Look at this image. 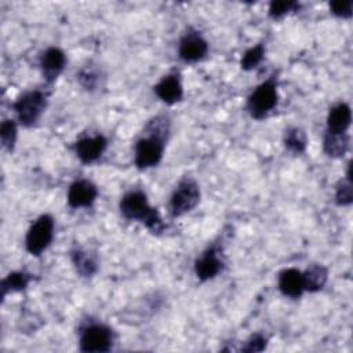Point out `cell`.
<instances>
[{"label": "cell", "instance_id": "obj_8", "mask_svg": "<svg viewBox=\"0 0 353 353\" xmlns=\"http://www.w3.org/2000/svg\"><path fill=\"white\" fill-rule=\"evenodd\" d=\"M208 52V43L194 29H188L179 40L178 55L185 62H197Z\"/></svg>", "mask_w": 353, "mask_h": 353}, {"label": "cell", "instance_id": "obj_9", "mask_svg": "<svg viewBox=\"0 0 353 353\" xmlns=\"http://www.w3.org/2000/svg\"><path fill=\"white\" fill-rule=\"evenodd\" d=\"M223 269V261L216 245L208 247L194 262V273L200 281H208Z\"/></svg>", "mask_w": 353, "mask_h": 353}, {"label": "cell", "instance_id": "obj_22", "mask_svg": "<svg viewBox=\"0 0 353 353\" xmlns=\"http://www.w3.org/2000/svg\"><path fill=\"white\" fill-rule=\"evenodd\" d=\"M0 139L6 150L12 152L17 142V123L11 119H7L0 125Z\"/></svg>", "mask_w": 353, "mask_h": 353}, {"label": "cell", "instance_id": "obj_20", "mask_svg": "<svg viewBox=\"0 0 353 353\" xmlns=\"http://www.w3.org/2000/svg\"><path fill=\"white\" fill-rule=\"evenodd\" d=\"M283 142H284V146L295 154L303 153L306 150V145H307L305 131L298 127H290L288 130H285Z\"/></svg>", "mask_w": 353, "mask_h": 353}, {"label": "cell", "instance_id": "obj_21", "mask_svg": "<svg viewBox=\"0 0 353 353\" xmlns=\"http://www.w3.org/2000/svg\"><path fill=\"white\" fill-rule=\"evenodd\" d=\"M265 57V46L262 43L248 48L240 61V66L243 70H252L255 69L263 59Z\"/></svg>", "mask_w": 353, "mask_h": 353}, {"label": "cell", "instance_id": "obj_11", "mask_svg": "<svg viewBox=\"0 0 353 353\" xmlns=\"http://www.w3.org/2000/svg\"><path fill=\"white\" fill-rule=\"evenodd\" d=\"M106 146H108V141L103 135L84 137L74 143V153L81 163L91 164L103 154V152L106 150Z\"/></svg>", "mask_w": 353, "mask_h": 353}, {"label": "cell", "instance_id": "obj_19", "mask_svg": "<svg viewBox=\"0 0 353 353\" xmlns=\"http://www.w3.org/2000/svg\"><path fill=\"white\" fill-rule=\"evenodd\" d=\"M32 274L26 273V272H11L10 274H7L0 284L1 288V296L4 298L8 292H15V291H22L25 290L29 283L32 281Z\"/></svg>", "mask_w": 353, "mask_h": 353}, {"label": "cell", "instance_id": "obj_24", "mask_svg": "<svg viewBox=\"0 0 353 353\" xmlns=\"http://www.w3.org/2000/svg\"><path fill=\"white\" fill-rule=\"evenodd\" d=\"M296 10H299V3L296 1H272L269 4V17L273 19H279L288 12Z\"/></svg>", "mask_w": 353, "mask_h": 353}, {"label": "cell", "instance_id": "obj_1", "mask_svg": "<svg viewBox=\"0 0 353 353\" xmlns=\"http://www.w3.org/2000/svg\"><path fill=\"white\" fill-rule=\"evenodd\" d=\"M168 131V119L163 116H157L148 123L146 134L135 143L134 163L139 170L156 167L161 161Z\"/></svg>", "mask_w": 353, "mask_h": 353}, {"label": "cell", "instance_id": "obj_18", "mask_svg": "<svg viewBox=\"0 0 353 353\" xmlns=\"http://www.w3.org/2000/svg\"><path fill=\"white\" fill-rule=\"evenodd\" d=\"M302 276H303L305 291L317 292L323 290V287L325 285L328 279V270L323 265L313 263L305 272H302Z\"/></svg>", "mask_w": 353, "mask_h": 353}, {"label": "cell", "instance_id": "obj_23", "mask_svg": "<svg viewBox=\"0 0 353 353\" xmlns=\"http://www.w3.org/2000/svg\"><path fill=\"white\" fill-rule=\"evenodd\" d=\"M335 201L338 205H349L353 201V188H352V175H350V164L347 165L346 179L342 181L335 190Z\"/></svg>", "mask_w": 353, "mask_h": 353}, {"label": "cell", "instance_id": "obj_17", "mask_svg": "<svg viewBox=\"0 0 353 353\" xmlns=\"http://www.w3.org/2000/svg\"><path fill=\"white\" fill-rule=\"evenodd\" d=\"M72 263L81 277H92L98 270L97 259L85 250L74 248L70 252Z\"/></svg>", "mask_w": 353, "mask_h": 353}, {"label": "cell", "instance_id": "obj_16", "mask_svg": "<svg viewBox=\"0 0 353 353\" xmlns=\"http://www.w3.org/2000/svg\"><path fill=\"white\" fill-rule=\"evenodd\" d=\"M349 134L347 132H325L323 141V149L327 156L338 159L342 157L349 149Z\"/></svg>", "mask_w": 353, "mask_h": 353}, {"label": "cell", "instance_id": "obj_25", "mask_svg": "<svg viewBox=\"0 0 353 353\" xmlns=\"http://www.w3.org/2000/svg\"><path fill=\"white\" fill-rule=\"evenodd\" d=\"M77 79H79V83L81 84V87H84L88 91L95 90V87L98 85V80H99L98 79V73L94 69H91V68L81 69L79 72Z\"/></svg>", "mask_w": 353, "mask_h": 353}, {"label": "cell", "instance_id": "obj_5", "mask_svg": "<svg viewBox=\"0 0 353 353\" xmlns=\"http://www.w3.org/2000/svg\"><path fill=\"white\" fill-rule=\"evenodd\" d=\"M54 237V218L48 214L40 215L28 229L25 247L30 255L39 256L51 244Z\"/></svg>", "mask_w": 353, "mask_h": 353}, {"label": "cell", "instance_id": "obj_15", "mask_svg": "<svg viewBox=\"0 0 353 353\" xmlns=\"http://www.w3.org/2000/svg\"><path fill=\"white\" fill-rule=\"evenodd\" d=\"M352 123L350 106L345 102L334 105L327 114V131L328 132H347Z\"/></svg>", "mask_w": 353, "mask_h": 353}, {"label": "cell", "instance_id": "obj_4", "mask_svg": "<svg viewBox=\"0 0 353 353\" xmlns=\"http://www.w3.org/2000/svg\"><path fill=\"white\" fill-rule=\"evenodd\" d=\"M47 105V95L41 90H30L21 94L12 103L19 124L23 127L33 125L44 112Z\"/></svg>", "mask_w": 353, "mask_h": 353}, {"label": "cell", "instance_id": "obj_7", "mask_svg": "<svg viewBox=\"0 0 353 353\" xmlns=\"http://www.w3.org/2000/svg\"><path fill=\"white\" fill-rule=\"evenodd\" d=\"M200 201V186L189 176H185L175 186L171 199L170 210L172 216H181L192 211Z\"/></svg>", "mask_w": 353, "mask_h": 353}, {"label": "cell", "instance_id": "obj_14", "mask_svg": "<svg viewBox=\"0 0 353 353\" xmlns=\"http://www.w3.org/2000/svg\"><path fill=\"white\" fill-rule=\"evenodd\" d=\"M277 285L283 295H285L288 298H294V299L299 298L305 291L302 272L295 268L283 269L279 273Z\"/></svg>", "mask_w": 353, "mask_h": 353}, {"label": "cell", "instance_id": "obj_12", "mask_svg": "<svg viewBox=\"0 0 353 353\" xmlns=\"http://www.w3.org/2000/svg\"><path fill=\"white\" fill-rule=\"evenodd\" d=\"M66 65V55L58 47L47 48L40 58L41 74L47 83L55 81Z\"/></svg>", "mask_w": 353, "mask_h": 353}, {"label": "cell", "instance_id": "obj_27", "mask_svg": "<svg viewBox=\"0 0 353 353\" xmlns=\"http://www.w3.org/2000/svg\"><path fill=\"white\" fill-rule=\"evenodd\" d=\"M331 12L338 18H350L353 14V3L347 1H332L330 3Z\"/></svg>", "mask_w": 353, "mask_h": 353}, {"label": "cell", "instance_id": "obj_13", "mask_svg": "<svg viewBox=\"0 0 353 353\" xmlns=\"http://www.w3.org/2000/svg\"><path fill=\"white\" fill-rule=\"evenodd\" d=\"M154 92L159 99L167 105H174L183 98V87L178 74H167L154 85Z\"/></svg>", "mask_w": 353, "mask_h": 353}, {"label": "cell", "instance_id": "obj_3", "mask_svg": "<svg viewBox=\"0 0 353 353\" xmlns=\"http://www.w3.org/2000/svg\"><path fill=\"white\" fill-rule=\"evenodd\" d=\"M279 101L276 76H270L261 83L247 98V112L255 120L265 119L276 106Z\"/></svg>", "mask_w": 353, "mask_h": 353}, {"label": "cell", "instance_id": "obj_2", "mask_svg": "<svg viewBox=\"0 0 353 353\" xmlns=\"http://www.w3.org/2000/svg\"><path fill=\"white\" fill-rule=\"evenodd\" d=\"M120 212L128 221H138L152 233H160L164 229V222L156 208H153L146 194L142 190H130L120 200Z\"/></svg>", "mask_w": 353, "mask_h": 353}, {"label": "cell", "instance_id": "obj_10", "mask_svg": "<svg viewBox=\"0 0 353 353\" xmlns=\"http://www.w3.org/2000/svg\"><path fill=\"white\" fill-rule=\"evenodd\" d=\"M98 188L88 179H77L68 189V204L72 208H87L94 204Z\"/></svg>", "mask_w": 353, "mask_h": 353}, {"label": "cell", "instance_id": "obj_6", "mask_svg": "<svg viewBox=\"0 0 353 353\" xmlns=\"http://www.w3.org/2000/svg\"><path fill=\"white\" fill-rule=\"evenodd\" d=\"M79 345L85 353L109 352L113 345V332L102 323H90L81 328Z\"/></svg>", "mask_w": 353, "mask_h": 353}, {"label": "cell", "instance_id": "obj_26", "mask_svg": "<svg viewBox=\"0 0 353 353\" xmlns=\"http://www.w3.org/2000/svg\"><path fill=\"white\" fill-rule=\"evenodd\" d=\"M266 343H268V339L262 334H254L245 341V345L241 347V352H247V353L262 352L265 350Z\"/></svg>", "mask_w": 353, "mask_h": 353}]
</instances>
